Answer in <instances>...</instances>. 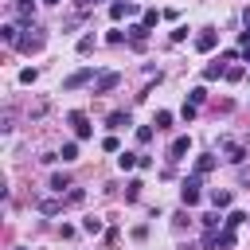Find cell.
I'll use <instances>...</instances> for the list:
<instances>
[{
	"label": "cell",
	"instance_id": "obj_1",
	"mask_svg": "<svg viewBox=\"0 0 250 250\" xmlns=\"http://www.w3.org/2000/svg\"><path fill=\"white\" fill-rule=\"evenodd\" d=\"M199 180H203V176H188V180L180 184V199H184V207H195V203H199V195H203V191H199Z\"/></svg>",
	"mask_w": 250,
	"mask_h": 250
},
{
	"label": "cell",
	"instance_id": "obj_2",
	"mask_svg": "<svg viewBox=\"0 0 250 250\" xmlns=\"http://www.w3.org/2000/svg\"><path fill=\"white\" fill-rule=\"evenodd\" d=\"M43 43H47V39H43V31H35V27H27V31L20 35V43H16V47L31 55V51H43Z\"/></svg>",
	"mask_w": 250,
	"mask_h": 250
},
{
	"label": "cell",
	"instance_id": "obj_3",
	"mask_svg": "<svg viewBox=\"0 0 250 250\" xmlns=\"http://www.w3.org/2000/svg\"><path fill=\"white\" fill-rule=\"evenodd\" d=\"M117 82H121V74H117V70H102V74L94 78V94H109Z\"/></svg>",
	"mask_w": 250,
	"mask_h": 250
},
{
	"label": "cell",
	"instance_id": "obj_4",
	"mask_svg": "<svg viewBox=\"0 0 250 250\" xmlns=\"http://www.w3.org/2000/svg\"><path fill=\"white\" fill-rule=\"evenodd\" d=\"M70 125H74V137H78V141H86V137L94 133V129H90V117H86V113H78V109L70 113Z\"/></svg>",
	"mask_w": 250,
	"mask_h": 250
},
{
	"label": "cell",
	"instance_id": "obj_5",
	"mask_svg": "<svg viewBox=\"0 0 250 250\" xmlns=\"http://www.w3.org/2000/svg\"><path fill=\"white\" fill-rule=\"evenodd\" d=\"M215 43H219V35H215V27H203L199 35H195V47L207 55V51H215Z\"/></svg>",
	"mask_w": 250,
	"mask_h": 250
},
{
	"label": "cell",
	"instance_id": "obj_6",
	"mask_svg": "<svg viewBox=\"0 0 250 250\" xmlns=\"http://www.w3.org/2000/svg\"><path fill=\"white\" fill-rule=\"evenodd\" d=\"M90 78H94V70H90V66H82V70H74V74L62 82V90H78V86H86Z\"/></svg>",
	"mask_w": 250,
	"mask_h": 250
},
{
	"label": "cell",
	"instance_id": "obj_7",
	"mask_svg": "<svg viewBox=\"0 0 250 250\" xmlns=\"http://www.w3.org/2000/svg\"><path fill=\"white\" fill-rule=\"evenodd\" d=\"M191 148V137H176L172 148H168V160H184V152Z\"/></svg>",
	"mask_w": 250,
	"mask_h": 250
},
{
	"label": "cell",
	"instance_id": "obj_8",
	"mask_svg": "<svg viewBox=\"0 0 250 250\" xmlns=\"http://www.w3.org/2000/svg\"><path fill=\"white\" fill-rule=\"evenodd\" d=\"M223 148H227V160H230V164H242V160H246V148H242V145L223 141Z\"/></svg>",
	"mask_w": 250,
	"mask_h": 250
},
{
	"label": "cell",
	"instance_id": "obj_9",
	"mask_svg": "<svg viewBox=\"0 0 250 250\" xmlns=\"http://www.w3.org/2000/svg\"><path fill=\"white\" fill-rule=\"evenodd\" d=\"M211 168H215V156H211V152H203V156H195V176H207Z\"/></svg>",
	"mask_w": 250,
	"mask_h": 250
},
{
	"label": "cell",
	"instance_id": "obj_10",
	"mask_svg": "<svg viewBox=\"0 0 250 250\" xmlns=\"http://www.w3.org/2000/svg\"><path fill=\"white\" fill-rule=\"evenodd\" d=\"M145 35H148V27H145V23H133V27H129V39H133V47H145Z\"/></svg>",
	"mask_w": 250,
	"mask_h": 250
},
{
	"label": "cell",
	"instance_id": "obj_11",
	"mask_svg": "<svg viewBox=\"0 0 250 250\" xmlns=\"http://www.w3.org/2000/svg\"><path fill=\"white\" fill-rule=\"evenodd\" d=\"M242 223H246V211H230V215L223 219V227H227V230H238Z\"/></svg>",
	"mask_w": 250,
	"mask_h": 250
},
{
	"label": "cell",
	"instance_id": "obj_12",
	"mask_svg": "<svg viewBox=\"0 0 250 250\" xmlns=\"http://www.w3.org/2000/svg\"><path fill=\"white\" fill-rule=\"evenodd\" d=\"M0 35H4V43H12V47L20 43V27H16V23H4V27H0Z\"/></svg>",
	"mask_w": 250,
	"mask_h": 250
},
{
	"label": "cell",
	"instance_id": "obj_13",
	"mask_svg": "<svg viewBox=\"0 0 250 250\" xmlns=\"http://www.w3.org/2000/svg\"><path fill=\"white\" fill-rule=\"evenodd\" d=\"M219 74H223V78H227V62H211V66H207V70H203V78H207V82H215V78H219Z\"/></svg>",
	"mask_w": 250,
	"mask_h": 250
},
{
	"label": "cell",
	"instance_id": "obj_14",
	"mask_svg": "<svg viewBox=\"0 0 250 250\" xmlns=\"http://www.w3.org/2000/svg\"><path fill=\"white\" fill-rule=\"evenodd\" d=\"M211 203H215V211H223V207H230V191H211Z\"/></svg>",
	"mask_w": 250,
	"mask_h": 250
},
{
	"label": "cell",
	"instance_id": "obj_15",
	"mask_svg": "<svg viewBox=\"0 0 250 250\" xmlns=\"http://www.w3.org/2000/svg\"><path fill=\"white\" fill-rule=\"evenodd\" d=\"M105 125H109V129H125V125H129V113H121V109H117V113H109V121H105Z\"/></svg>",
	"mask_w": 250,
	"mask_h": 250
},
{
	"label": "cell",
	"instance_id": "obj_16",
	"mask_svg": "<svg viewBox=\"0 0 250 250\" xmlns=\"http://www.w3.org/2000/svg\"><path fill=\"white\" fill-rule=\"evenodd\" d=\"M215 246L230 250V246H234V230H227V227H223V230H219V238H215Z\"/></svg>",
	"mask_w": 250,
	"mask_h": 250
},
{
	"label": "cell",
	"instance_id": "obj_17",
	"mask_svg": "<svg viewBox=\"0 0 250 250\" xmlns=\"http://www.w3.org/2000/svg\"><path fill=\"white\" fill-rule=\"evenodd\" d=\"M117 164L129 172V168H137V164H141V156H133V152H121V156H117Z\"/></svg>",
	"mask_w": 250,
	"mask_h": 250
},
{
	"label": "cell",
	"instance_id": "obj_18",
	"mask_svg": "<svg viewBox=\"0 0 250 250\" xmlns=\"http://www.w3.org/2000/svg\"><path fill=\"white\" fill-rule=\"evenodd\" d=\"M66 188H70V180H66V176H59V172H55V176H51V191H59V195H62V191H66Z\"/></svg>",
	"mask_w": 250,
	"mask_h": 250
},
{
	"label": "cell",
	"instance_id": "obj_19",
	"mask_svg": "<svg viewBox=\"0 0 250 250\" xmlns=\"http://www.w3.org/2000/svg\"><path fill=\"white\" fill-rule=\"evenodd\" d=\"M203 98H207V90H203V86H195V90L188 94V105H203Z\"/></svg>",
	"mask_w": 250,
	"mask_h": 250
},
{
	"label": "cell",
	"instance_id": "obj_20",
	"mask_svg": "<svg viewBox=\"0 0 250 250\" xmlns=\"http://www.w3.org/2000/svg\"><path fill=\"white\" fill-rule=\"evenodd\" d=\"M152 125H156V129H168V125H172V113H168V109H160V113L152 117Z\"/></svg>",
	"mask_w": 250,
	"mask_h": 250
},
{
	"label": "cell",
	"instance_id": "obj_21",
	"mask_svg": "<svg viewBox=\"0 0 250 250\" xmlns=\"http://www.w3.org/2000/svg\"><path fill=\"white\" fill-rule=\"evenodd\" d=\"M59 156H62V160H78V145H74V141H66V145H62V152H59Z\"/></svg>",
	"mask_w": 250,
	"mask_h": 250
},
{
	"label": "cell",
	"instance_id": "obj_22",
	"mask_svg": "<svg viewBox=\"0 0 250 250\" xmlns=\"http://www.w3.org/2000/svg\"><path fill=\"white\" fill-rule=\"evenodd\" d=\"M141 188H145L141 180H129V184H125V199H137V195H141Z\"/></svg>",
	"mask_w": 250,
	"mask_h": 250
},
{
	"label": "cell",
	"instance_id": "obj_23",
	"mask_svg": "<svg viewBox=\"0 0 250 250\" xmlns=\"http://www.w3.org/2000/svg\"><path fill=\"white\" fill-rule=\"evenodd\" d=\"M156 20H160V12H156V8H148V12L141 16V23H145V27H156Z\"/></svg>",
	"mask_w": 250,
	"mask_h": 250
},
{
	"label": "cell",
	"instance_id": "obj_24",
	"mask_svg": "<svg viewBox=\"0 0 250 250\" xmlns=\"http://www.w3.org/2000/svg\"><path fill=\"white\" fill-rule=\"evenodd\" d=\"M35 78H39V70H35V66H27V70H20V82H23V86H31Z\"/></svg>",
	"mask_w": 250,
	"mask_h": 250
},
{
	"label": "cell",
	"instance_id": "obj_25",
	"mask_svg": "<svg viewBox=\"0 0 250 250\" xmlns=\"http://www.w3.org/2000/svg\"><path fill=\"white\" fill-rule=\"evenodd\" d=\"M102 148H105V152H121V141H117V137H105Z\"/></svg>",
	"mask_w": 250,
	"mask_h": 250
},
{
	"label": "cell",
	"instance_id": "obj_26",
	"mask_svg": "<svg viewBox=\"0 0 250 250\" xmlns=\"http://www.w3.org/2000/svg\"><path fill=\"white\" fill-rule=\"evenodd\" d=\"M78 51H82V55L94 51V35H82V39H78Z\"/></svg>",
	"mask_w": 250,
	"mask_h": 250
},
{
	"label": "cell",
	"instance_id": "obj_27",
	"mask_svg": "<svg viewBox=\"0 0 250 250\" xmlns=\"http://www.w3.org/2000/svg\"><path fill=\"white\" fill-rule=\"evenodd\" d=\"M137 141H141V145H148V141H152V129H148V125H141V129H137Z\"/></svg>",
	"mask_w": 250,
	"mask_h": 250
},
{
	"label": "cell",
	"instance_id": "obj_28",
	"mask_svg": "<svg viewBox=\"0 0 250 250\" xmlns=\"http://www.w3.org/2000/svg\"><path fill=\"white\" fill-rule=\"evenodd\" d=\"M82 230H90V234H98V230H102V219H86V223H82Z\"/></svg>",
	"mask_w": 250,
	"mask_h": 250
},
{
	"label": "cell",
	"instance_id": "obj_29",
	"mask_svg": "<svg viewBox=\"0 0 250 250\" xmlns=\"http://www.w3.org/2000/svg\"><path fill=\"white\" fill-rule=\"evenodd\" d=\"M82 199H86V191H82V188H74V191L66 195V203H82Z\"/></svg>",
	"mask_w": 250,
	"mask_h": 250
},
{
	"label": "cell",
	"instance_id": "obj_30",
	"mask_svg": "<svg viewBox=\"0 0 250 250\" xmlns=\"http://www.w3.org/2000/svg\"><path fill=\"white\" fill-rule=\"evenodd\" d=\"M242 23H246V31H250V8H242Z\"/></svg>",
	"mask_w": 250,
	"mask_h": 250
},
{
	"label": "cell",
	"instance_id": "obj_31",
	"mask_svg": "<svg viewBox=\"0 0 250 250\" xmlns=\"http://www.w3.org/2000/svg\"><path fill=\"white\" fill-rule=\"evenodd\" d=\"M90 4H98V0H78V8H90Z\"/></svg>",
	"mask_w": 250,
	"mask_h": 250
},
{
	"label": "cell",
	"instance_id": "obj_32",
	"mask_svg": "<svg viewBox=\"0 0 250 250\" xmlns=\"http://www.w3.org/2000/svg\"><path fill=\"white\" fill-rule=\"evenodd\" d=\"M43 4H59V0H43Z\"/></svg>",
	"mask_w": 250,
	"mask_h": 250
}]
</instances>
